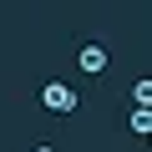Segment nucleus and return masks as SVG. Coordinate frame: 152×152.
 Segmentation results:
<instances>
[{
  "label": "nucleus",
  "mask_w": 152,
  "mask_h": 152,
  "mask_svg": "<svg viewBox=\"0 0 152 152\" xmlns=\"http://www.w3.org/2000/svg\"><path fill=\"white\" fill-rule=\"evenodd\" d=\"M36 152H56V147H36Z\"/></svg>",
  "instance_id": "obj_5"
},
{
  "label": "nucleus",
  "mask_w": 152,
  "mask_h": 152,
  "mask_svg": "<svg viewBox=\"0 0 152 152\" xmlns=\"http://www.w3.org/2000/svg\"><path fill=\"white\" fill-rule=\"evenodd\" d=\"M132 132H137V137H147V132H152V112H147V107H137V112H132Z\"/></svg>",
  "instance_id": "obj_3"
},
{
  "label": "nucleus",
  "mask_w": 152,
  "mask_h": 152,
  "mask_svg": "<svg viewBox=\"0 0 152 152\" xmlns=\"http://www.w3.org/2000/svg\"><path fill=\"white\" fill-rule=\"evenodd\" d=\"M76 66H81L86 76H102V71H107V46H96V41H81V51H76Z\"/></svg>",
  "instance_id": "obj_2"
},
{
  "label": "nucleus",
  "mask_w": 152,
  "mask_h": 152,
  "mask_svg": "<svg viewBox=\"0 0 152 152\" xmlns=\"http://www.w3.org/2000/svg\"><path fill=\"white\" fill-rule=\"evenodd\" d=\"M132 96H137V107H147V102H152V81H137V86H132Z\"/></svg>",
  "instance_id": "obj_4"
},
{
  "label": "nucleus",
  "mask_w": 152,
  "mask_h": 152,
  "mask_svg": "<svg viewBox=\"0 0 152 152\" xmlns=\"http://www.w3.org/2000/svg\"><path fill=\"white\" fill-rule=\"evenodd\" d=\"M41 107L46 112H76V86H66V81H41Z\"/></svg>",
  "instance_id": "obj_1"
}]
</instances>
